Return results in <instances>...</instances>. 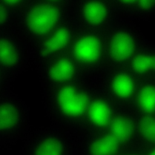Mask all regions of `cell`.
<instances>
[{"label":"cell","instance_id":"5","mask_svg":"<svg viewBox=\"0 0 155 155\" xmlns=\"http://www.w3.org/2000/svg\"><path fill=\"white\" fill-rule=\"evenodd\" d=\"M127 66L139 79L155 78V42L147 41Z\"/></svg>","mask_w":155,"mask_h":155},{"label":"cell","instance_id":"8","mask_svg":"<svg viewBox=\"0 0 155 155\" xmlns=\"http://www.w3.org/2000/svg\"><path fill=\"white\" fill-rule=\"evenodd\" d=\"M118 20L136 21L139 0H110Z\"/></svg>","mask_w":155,"mask_h":155},{"label":"cell","instance_id":"17","mask_svg":"<svg viewBox=\"0 0 155 155\" xmlns=\"http://www.w3.org/2000/svg\"><path fill=\"white\" fill-rule=\"evenodd\" d=\"M17 59V53L12 45L5 39H0V61L12 65L16 62Z\"/></svg>","mask_w":155,"mask_h":155},{"label":"cell","instance_id":"18","mask_svg":"<svg viewBox=\"0 0 155 155\" xmlns=\"http://www.w3.org/2000/svg\"><path fill=\"white\" fill-rule=\"evenodd\" d=\"M61 147L59 142L49 139L42 142L38 147L36 155H61Z\"/></svg>","mask_w":155,"mask_h":155},{"label":"cell","instance_id":"14","mask_svg":"<svg viewBox=\"0 0 155 155\" xmlns=\"http://www.w3.org/2000/svg\"><path fill=\"white\" fill-rule=\"evenodd\" d=\"M73 66L68 60H59L50 70V78L56 81H63L71 77L73 73Z\"/></svg>","mask_w":155,"mask_h":155},{"label":"cell","instance_id":"19","mask_svg":"<svg viewBox=\"0 0 155 155\" xmlns=\"http://www.w3.org/2000/svg\"><path fill=\"white\" fill-rule=\"evenodd\" d=\"M140 130L144 137L152 142H155V119L146 117L140 123Z\"/></svg>","mask_w":155,"mask_h":155},{"label":"cell","instance_id":"7","mask_svg":"<svg viewBox=\"0 0 155 155\" xmlns=\"http://www.w3.org/2000/svg\"><path fill=\"white\" fill-rule=\"evenodd\" d=\"M136 94L139 106L143 111H155V78L140 79Z\"/></svg>","mask_w":155,"mask_h":155},{"label":"cell","instance_id":"20","mask_svg":"<svg viewBox=\"0 0 155 155\" xmlns=\"http://www.w3.org/2000/svg\"><path fill=\"white\" fill-rule=\"evenodd\" d=\"M7 18V12L5 9L0 5V24L3 23Z\"/></svg>","mask_w":155,"mask_h":155},{"label":"cell","instance_id":"12","mask_svg":"<svg viewBox=\"0 0 155 155\" xmlns=\"http://www.w3.org/2000/svg\"><path fill=\"white\" fill-rule=\"evenodd\" d=\"M118 141L113 135L105 136L96 141L92 145L93 155H112L117 150Z\"/></svg>","mask_w":155,"mask_h":155},{"label":"cell","instance_id":"22","mask_svg":"<svg viewBox=\"0 0 155 155\" xmlns=\"http://www.w3.org/2000/svg\"><path fill=\"white\" fill-rule=\"evenodd\" d=\"M150 155H155V150H153V151L150 154Z\"/></svg>","mask_w":155,"mask_h":155},{"label":"cell","instance_id":"11","mask_svg":"<svg viewBox=\"0 0 155 155\" xmlns=\"http://www.w3.org/2000/svg\"><path fill=\"white\" fill-rule=\"evenodd\" d=\"M70 35L65 28L58 30L44 44L42 53L44 55L53 53L63 48L68 42Z\"/></svg>","mask_w":155,"mask_h":155},{"label":"cell","instance_id":"10","mask_svg":"<svg viewBox=\"0 0 155 155\" xmlns=\"http://www.w3.org/2000/svg\"><path fill=\"white\" fill-rule=\"evenodd\" d=\"M89 115L93 122L97 125L104 126L109 121L110 109L105 101L97 100L91 105Z\"/></svg>","mask_w":155,"mask_h":155},{"label":"cell","instance_id":"6","mask_svg":"<svg viewBox=\"0 0 155 155\" xmlns=\"http://www.w3.org/2000/svg\"><path fill=\"white\" fill-rule=\"evenodd\" d=\"M59 17L58 9L51 5H40L30 12L28 25L31 30L38 34L49 31L56 23Z\"/></svg>","mask_w":155,"mask_h":155},{"label":"cell","instance_id":"4","mask_svg":"<svg viewBox=\"0 0 155 155\" xmlns=\"http://www.w3.org/2000/svg\"><path fill=\"white\" fill-rule=\"evenodd\" d=\"M83 12L90 25L104 31L118 21L110 0H90L85 5Z\"/></svg>","mask_w":155,"mask_h":155},{"label":"cell","instance_id":"9","mask_svg":"<svg viewBox=\"0 0 155 155\" xmlns=\"http://www.w3.org/2000/svg\"><path fill=\"white\" fill-rule=\"evenodd\" d=\"M88 104V97L86 94L76 93L62 104L61 107L66 114L76 116L84 112Z\"/></svg>","mask_w":155,"mask_h":155},{"label":"cell","instance_id":"1","mask_svg":"<svg viewBox=\"0 0 155 155\" xmlns=\"http://www.w3.org/2000/svg\"><path fill=\"white\" fill-rule=\"evenodd\" d=\"M147 41L135 21H117L106 31L104 70L127 66Z\"/></svg>","mask_w":155,"mask_h":155},{"label":"cell","instance_id":"2","mask_svg":"<svg viewBox=\"0 0 155 155\" xmlns=\"http://www.w3.org/2000/svg\"><path fill=\"white\" fill-rule=\"evenodd\" d=\"M104 71L108 88L114 96L125 99L136 93L140 79L128 66L107 68Z\"/></svg>","mask_w":155,"mask_h":155},{"label":"cell","instance_id":"16","mask_svg":"<svg viewBox=\"0 0 155 155\" xmlns=\"http://www.w3.org/2000/svg\"><path fill=\"white\" fill-rule=\"evenodd\" d=\"M18 114L14 107L8 105L0 107V130L13 126L17 121Z\"/></svg>","mask_w":155,"mask_h":155},{"label":"cell","instance_id":"13","mask_svg":"<svg viewBox=\"0 0 155 155\" xmlns=\"http://www.w3.org/2000/svg\"><path fill=\"white\" fill-rule=\"evenodd\" d=\"M112 135L117 140L124 141L127 140L133 132V126L130 121L125 117L115 118L111 124Z\"/></svg>","mask_w":155,"mask_h":155},{"label":"cell","instance_id":"21","mask_svg":"<svg viewBox=\"0 0 155 155\" xmlns=\"http://www.w3.org/2000/svg\"><path fill=\"white\" fill-rule=\"evenodd\" d=\"M4 1L8 4H15L19 2L20 0H4Z\"/></svg>","mask_w":155,"mask_h":155},{"label":"cell","instance_id":"15","mask_svg":"<svg viewBox=\"0 0 155 155\" xmlns=\"http://www.w3.org/2000/svg\"><path fill=\"white\" fill-rule=\"evenodd\" d=\"M155 18V0H139L136 21H148Z\"/></svg>","mask_w":155,"mask_h":155},{"label":"cell","instance_id":"3","mask_svg":"<svg viewBox=\"0 0 155 155\" xmlns=\"http://www.w3.org/2000/svg\"><path fill=\"white\" fill-rule=\"evenodd\" d=\"M74 53L80 61L91 64L102 63L105 69L106 31L102 35L91 34L81 38L74 45Z\"/></svg>","mask_w":155,"mask_h":155}]
</instances>
